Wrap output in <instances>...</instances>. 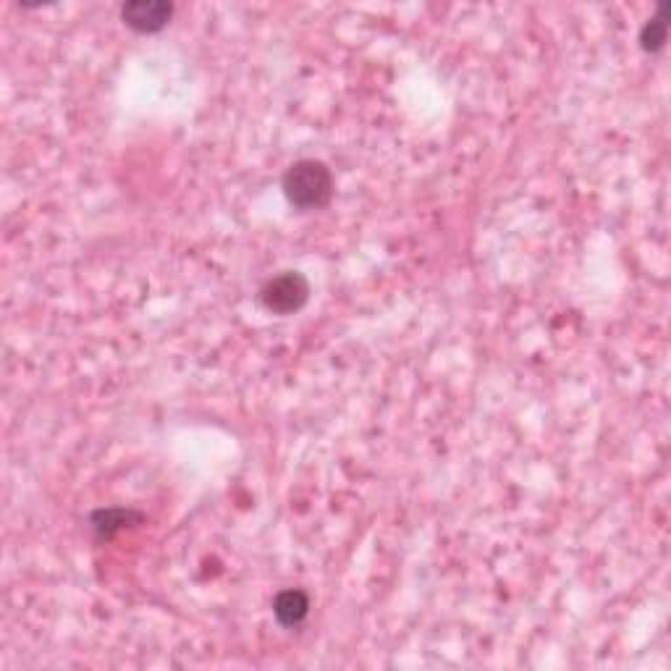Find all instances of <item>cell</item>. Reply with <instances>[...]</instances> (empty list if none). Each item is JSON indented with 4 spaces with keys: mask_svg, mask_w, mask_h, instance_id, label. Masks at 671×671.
<instances>
[{
    "mask_svg": "<svg viewBox=\"0 0 671 671\" xmlns=\"http://www.w3.org/2000/svg\"><path fill=\"white\" fill-rule=\"evenodd\" d=\"M281 187H284L291 208L320 210L333 200L336 184H333V173L326 163L307 158L291 163L289 171L284 173Z\"/></svg>",
    "mask_w": 671,
    "mask_h": 671,
    "instance_id": "6da1fadb",
    "label": "cell"
},
{
    "mask_svg": "<svg viewBox=\"0 0 671 671\" xmlns=\"http://www.w3.org/2000/svg\"><path fill=\"white\" fill-rule=\"evenodd\" d=\"M257 299L273 315H294L310 299V281L299 270H284L265 281Z\"/></svg>",
    "mask_w": 671,
    "mask_h": 671,
    "instance_id": "7a4b0ae2",
    "label": "cell"
},
{
    "mask_svg": "<svg viewBox=\"0 0 671 671\" xmlns=\"http://www.w3.org/2000/svg\"><path fill=\"white\" fill-rule=\"evenodd\" d=\"M173 16L171 3L163 0H134L121 8V19L129 29L139 32V35H153L166 27Z\"/></svg>",
    "mask_w": 671,
    "mask_h": 671,
    "instance_id": "3957f363",
    "label": "cell"
},
{
    "mask_svg": "<svg viewBox=\"0 0 671 671\" xmlns=\"http://www.w3.org/2000/svg\"><path fill=\"white\" fill-rule=\"evenodd\" d=\"M273 614L281 627H299L310 614V598L302 590H284L273 601Z\"/></svg>",
    "mask_w": 671,
    "mask_h": 671,
    "instance_id": "277c9868",
    "label": "cell"
},
{
    "mask_svg": "<svg viewBox=\"0 0 671 671\" xmlns=\"http://www.w3.org/2000/svg\"><path fill=\"white\" fill-rule=\"evenodd\" d=\"M139 519H142V514L132 512V509H100V512L92 514L90 525L95 530L97 540H111L132 522H139Z\"/></svg>",
    "mask_w": 671,
    "mask_h": 671,
    "instance_id": "5b68a950",
    "label": "cell"
},
{
    "mask_svg": "<svg viewBox=\"0 0 671 671\" xmlns=\"http://www.w3.org/2000/svg\"><path fill=\"white\" fill-rule=\"evenodd\" d=\"M666 35H669V3H661V6H658V11H656V16H653V19L643 27V32H640V42H643V50H648V53H656V50H661V48H664Z\"/></svg>",
    "mask_w": 671,
    "mask_h": 671,
    "instance_id": "8992f818",
    "label": "cell"
}]
</instances>
